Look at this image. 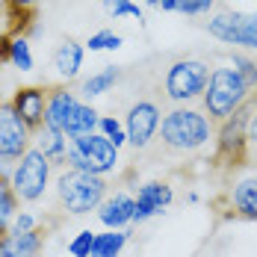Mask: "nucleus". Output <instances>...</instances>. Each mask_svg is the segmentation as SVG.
<instances>
[{"instance_id":"obj_1","label":"nucleus","mask_w":257,"mask_h":257,"mask_svg":"<svg viewBox=\"0 0 257 257\" xmlns=\"http://www.w3.org/2000/svg\"><path fill=\"white\" fill-rule=\"evenodd\" d=\"M216 139V121L201 109V103H180L163 112L157 130V145L166 154H198Z\"/></svg>"},{"instance_id":"obj_2","label":"nucleus","mask_w":257,"mask_h":257,"mask_svg":"<svg viewBox=\"0 0 257 257\" xmlns=\"http://www.w3.org/2000/svg\"><path fill=\"white\" fill-rule=\"evenodd\" d=\"M106 195H109V183L101 175L77 172L68 166H62L56 172V201L71 216H86V213L98 210Z\"/></svg>"},{"instance_id":"obj_3","label":"nucleus","mask_w":257,"mask_h":257,"mask_svg":"<svg viewBox=\"0 0 257 257\" xmlns=\"http://www.w3.org/2000/svg\"><path fill=\"white\" fill-rule=\"evenodd\" d=\"M248 98H251V89L245 86V80L239 77V71L233 65H216L210 71L207 89H204V95H201L198 103H201V109H204L216 124H222Z\"/></svg>"},{"instance_id":"obj_4","label":"nucleus","mask_w":257,"mask_h":257,"mask_svg":"<svg viewBox=\"0 0 257 257\" xmlns=\"http://www.w3.org/2000/svg\"><path fill=\"white\" fill-rule=\"evenodd\" d=\"M62 166L106 178V175H112V172L118 169V148H115L103 133L77 136V139H68ZM62 166H59V169H62Z\"/></svg>"},{"instance_id":"obj_5","label":"nucleus","mask_w":257,"mask_h":257,"mask_svg":"<svg viewBox=\"0 0 257 257\" xmlns=\"http://www.w3.org/2000/svg\"><path fill=\"white\" fill-rule=\"evenodd\" d=\"M207 80H210V65L204 59L180 56V59H175L166 68L163 95H166V101H172L175 106H180V103H198L207 89Z\"/></svg>"},{"instance_id":"obj_6","label":"nucleus","mask_w":257,"mask_h":257,"mask_svg":"<svg viewBox=\"0 0 257 257\" xmlns=\"http://www.w3.org/2000/svg\"><path fill=\"white\" fill-rule=\"evenodd\" d=\"M257 103V92L242 103L231 118H225L222 124H216V163L228 166V169H239L248 163V139H245V127L251 118V109Z\"/></svg>"},{"instance_id":"obj_7","label":"nucleus","mask_w":257,"mask_h":257,"mask_svg":"<svg viewBox=\"0 0 257 257\" xmlns=\"http://www.w3.org/2000/svg\"><path fill=\"white\" fill-rule=\"evenodd\" d=\"M51 175H53V163L42 154L39 148H30L9 172V183L18 195L21 204H36L45 198L48 186H51Z\"/></svg>"},{"instance_id":"obj_8","label":"nucleus","mask_w":257,"mask_h":257,"mask_svg":"<svg viewBox=\"0 0 257 257\" xmlns=\"http://www.w3.org/2000/svg\"><path fill=\"white\" fill-rule=\"evenodd\" d=\"M33 148V130L18 115L12 101H0V175H9L12 166Z\"/></svg>"},{"instance_id":"obj_9","label":"nucleus","mask_w":257,"mask_h":257,"mask_svg":"<svg viewBox=\"0 0 257 257\" xmlns=\"http://www.w3.org/2000/svg\"><path fill=\"white\" fill-rule=\"evenodd\" d=\"M207 33L225 45H236L245 51H257V15L222 9L207 21Z\"/></svg>"},{"instance_id":"obj_10","label":"nucleus","mask_w":257,"mask_h":257,"mask_svg":"<svg viewBox=\"0 0 257 257\" xmlns=\"http://www.w3.org/2000/svg\"><path fill=\"white\" fill-rule=\"evenodd\" d=\"M163 121V109L157 101L139 98L136 103H130L127 115H124V130H127V145L133 151H145L151 148V142L157 139V130Z\"/></svg>"},{"instance_id":"obj_11","label":"nucleus","mask_w":257,"mask_h":257,"mask_svg":"<svg viewBox=\"0 0 257 257\" xmlns=\"http://www.w3.org/2000/svg\"><path fill=\"white\" fill-rule=\"evenodd\" d=\"M175 192L166 180H145L136 186V207H133V225H142L148 219L160 216L166 207L172 204Z\"/></svg>"},{"instance_id":"obj_12","label":"nucleus","mask_w":257,"mask_h":257,"mask_svg":"<svg viewBox=\"0 0 257 257\" xmlns=\"http://www.w3.org/2000/svg\"><path fill=\"white\" fill-rule=\"evenodd\" d=\"M225 201H228L231 216L257 222V169L233 180V186L225 192Z\"/></svg>"},{"instance_id":"obj_13","label":"nucleus","mask_w":257,"mask_h":257,"mask_svg":"<svg viewBox=\"0 0 257 257\" xmlns=\"http://www.w3.org/2000/svg\"><path fill=\"white\" fill-rule=\"evenodd\" d=\"M12 106L18 109V115L27 121V127L36 130L45 124V109H48V86H18L12 92Z\"/></svg>"},{"instance_id":"obj_14","label":"nucleus","mask_w":257,"mask_h":257,"mask_svg":"<svg viewBox=\"0 0 257 257\" xmlns=\"http://www.w3.org/2000/svg\"><path fill=\"white\" fill-rule=\"evenodd\" d=\"M133 207L136 195H130L127 189H115L98 207V219L106 231H127V225H133Z\"/></svg>"},{"instance_id":"obj_15","label":"nucleus","mask_w":257,"mask_h":257,"mask_svg":"<svg viewBox=\"0 0 257 257\" xmlns=\"http://www.w3.org/2000/svg\"><path fill=\"white\" fill-rule=\"evenodd\" d=\"M80 103V95L71 86H48V109H45V124L56 130H65V124L71 121L74 109Z\"/></svg>"},{"instance_id":"obj_16","label":"nucleus","mask_w":257,"mask_h":257,"mask_svg":"<svg viewBox=\"0 0 257 257\" xmlns=\"http://www.w3.org/2000/svg\"><path fill=\"white\" fill-rule=\"evenodd\" d=\"M45 228L36 231H9L0 236V257H39L45 248Z\"/></svg>"},{"instance_id":"obj_17","label":"nucleus","mask_w":257,"mask_h":257,"mask_svg":"<svg viewBox=\"0 0 257 257\" xmlns=\"http://www.w3.org/2000/svg\"><path fill=\"white\" fill-rule=\"evenodd\" d=\"M83 56H86V45H80L74 39H62L59 48L53 51V68H56V74L65 83L77 80L80 68H83Z\"/></svg>"},{"instance_id":"obj_18","label":"nucleus","mask_w":257,"mask_h":257,"mask_svg":"<svg viewBox=\"0 0 257 257\" xmlns=\"http://www.w3.org/2000/svg\"><path fill=\"white\" fill-rule=\"evenodd\" d=\"M33 148H39L42 154L48 157L53 163V169H59L62 166V157H65V148H68V136L62 130L42 124V127L33 133Z\"/></svg>"},{"instance_id":"obj_19","label":"nucleus","mask_w":257,"mask_h":257,"mask_svg":"<svg viewBox=\"0 0 257 257\" xmlns=\"http://www.w3.org/2000/svg\"><path fill=\"white\" fill-rule=\"evenodd\" d=\"M98 124H101V112L92 106V103L80 101L77 109H74V115H71V121L65 124V136L68 139H77V136H89V133H98Z\"/></svg>"},{"instance_id":"obj_20","label":"nucleus","mask_w":257,"mask_h":257,"mask_svg":"<svg viewBox=\"0 0 257 257\" xmlns=\"http://www.w3.org/2000/svg\"><path fill=\"white\" fill-rule=\"evenodd\" d=\"M118 80H121V68H118V65H106L103 71H98V74H92V77H86L80 83L77 95H83L86 101H92V98H98V95L112 92Z\"/></svg>"},{"instance_id":"obj_21","label":"nucleus","mask_w":257,"mask_h":257,"mask_svg":"<svg viewBox=\"0 0 257 257\" xmlns=\"http://www.w3.org/2000/svg\"><path fill=\"white\" fill-rule=\"evenodd\" d=\"M18 213H21V201L9 183V175H0V236L12 231V222Z\"/></svg>"},{"instance_id":"obj_22","label":"nucleus","mask_w":257,"mask_h":257,"mask_svg":"<svg viewBox=\"0 0 257 257\" xmlns=\"http://www.w3.org/2000/svg\"><path fill=\"white\" fill-rule=\"evenodd\" d=\"M130 239V231H103L95 233V245H92V257H121L124 245Z\"/></svg>"},{"instance_id":"obj_23","label":"nucleus","mask_w":257,"mask_h":257,"mask_svg":"<svg viewBox=\"0 0 257 257\" xmlns=\"http://www.w3.org/2000/svg\"><path fill=\"white\" fill-rule=\"evenodd\" d=\"M9 65L18 71H33L36 59H33V48L27 36H9Z\"/></svg>"},{"instance_id":"obj_24","label":"nucleus","mask_w":257,"mask_h":257,"mask_svg":"<svg viewBox=\"0 0 257 257\" xmlns=\"http://www.w3.org/2000/svg\"><path fill=\"white\" fill-rule=\"evenodd\" d=\"M98 133H103L118 151L127 145V130H124V121H118L115 115H101V124H98Z\"/></svg>"},{"instance_id":"obj_25","label":"nucleus","mask_w":257,"mask_h":257,"mask_svg":"<svg viewBox=\"0 0 257 257\" xmlns=\"http://www.w3.org/2000/svg\"><path fill=\"white\" fill-rule=\"evenodd\" d=\"M121 36L115 33V30H98V33H92L89 36V42H86V51L92 53H101V51H118L121 48Z\"/></svg>"},{"instance_id":"obj_26","label":"nucleus","mask_w":257,"mask_h":257,"mask_svg":"<svg viewBox=\"0 0 257 257\" xmlns=\"http://www.w3.org/2000/svg\"><path fill=\"white\" fill-rule=\"evenodd\" d=\"M231 65L239 71V77L245 80V86L254 92L257 89V59L254 56H248V53H231Z\"/></svg>"},{"instance_id":"obj_27","label":"nucleus","mask_w":257,"mask_h":257,"mask_svg":"<svg viewBox=\"0 0 257 257\" xmlns=\"http://www.w3.org/2000/svg\"><path fill=\"white\" fill-rule=\"evenodd\" d=\"M101 6L112 18H136L139 24H145V12L133 0H101Z\"/></svg>"},{"instance_id":"obj_28","label":"nucleus","mask_w":257,"mask_h":257,"mask_svg":"<svg viewBox=\"0 0 257 257\" xmlns=\"http://www.w3.org/2000/svg\"><path fill=\"white\" fill-rule=\"evenodd\" d=\"M92 245H95V233L80 231L77 236L68 242V251H71V257H92Z\"/></svg>"},{"instance_id":"obj_29","label":"nucleus","mask_w":257,"mask_h":257,"mask_svg":"<svg viewBox=\"0 0 257 257\" xmlns=\"http://www.w3.org/2000/svg\"><path fill=\"white\" fill-rule=\"evenodd\" d=\"M216 6V0H178L180 15H207Z\"/></svg>"},{"instance_id":"obj_30","label":"nucleus","mask_w":257,"mask_h":257,"mask_svg":"<svg viewBox=\"0 0 257 257\" xmlns=\"http://www.w3.org/2000/svg\"><path fill=\"white\" fill-rule=\"evenodd\" d=\"M245 139H248V163H257V103L251 109L248 127H245Z\"/></svg>"},{"instance_id":"obj_31","label":"nucleus","mask_w":257,"mask_h":257,"mask_svg":"<svg viewBox=\"0 0 257 257\" xmlns=\"http://www.w3.org/2000/svg\"><path fill=\"white\" fill-rule=\"evenodd\" d=\"M39 225H36V216L33 213H27V210H21L18 216H15V222H12V231H36Z\"/></svg>"},{"instance_id":"obj_32","label":"nucleus","mask_w":257,"mask_h":257,"mask_svg":"<svg viewBox=\"0 0 257 257\" xmlns=\"http://www.w3.org/2000/svg\"><path fill=\"white\" fill-rule=\"evenodd\" d=\"M0 65H9V33H0Z\"/></svg>"},{"instance_id":"obj_33","label":"nucleus","mask_w":257,"mask_h":257,"mask_svg":"<svg viewBox=\"0 0 257 257\" xmlns=\"http://www.w3.org/2000/svg\"><path fill=\"white\" fill-rule=\"evenodd\" d=\"M9 3V9H36L42 0H6Z\"/></svg>"},{"instance_id":"obj_34","label":"nucleus","mask_w":257,"mask_h":257,"mask_svg":"<svg viewBox=\"0 0 257 257\" xmlns=\"http://www.w3.org/2000/svg\"><path fill=\"white\" fill-rule=\"evenodd\" d=\"M6 21H9V3L0 0V33H6Z\"/></svg>"},{"instance_id":"obj_35","label":"nucleus","mask_w":257,"mask_h":257,"mask_svg":"<svg viewBox=\"0 0 257 257\" xmlns=\"http://www.w3.org/2000/svg\"><path fill=\"white\" fill-rule=\"evenodd\" d=\"M160 9L163 12H178V0H160Z\"/></svg>"},{"instance_id":"obj_36","label":"nucleus","mask_w":257,"mask_h":257,"mask_svg":"<svg viewBox=\"0 0 257 257\" xmlns=\"http://www.w3.org/2000/svg\"><path fill=\"white\" fill-rule=\"evenodd\" d=\"M145 6H157L160 9V0H145Z\"/></svg>"}]
</instances>
